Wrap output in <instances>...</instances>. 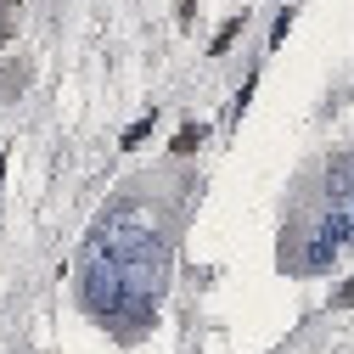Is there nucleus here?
Segmentation results:
<instances>
[{
    "mask_svg": "<svg viewBox=\"0 0 354 354\" xmlns=\"http://www.w3.org/2000/svg\"><path fill=\"white\" fill-rule=\"evenodd\" d=\"M242 23H248V17H231V23H225V28H219V34H214V46H208V51H214V57H219V51H225V46H231V39H236V34H242Z\"/></svg>",
    "mask_w": 354,
    "mask_h": 354,
    "instance_id": "7ed1b4c3",
    "label": "nucleus"
},
{
    "mask_svg": "<svg viewBox=\"0 0 354 354\" xmlns=\"http://www.w3.org/2000/svg\"><path fill=\"white\" fill-rule=\"evenodd\" d=\"M197 147H203V124H186L180 136H174V152L186 158V152H197Z\"/></svg>",
    "mask_w": 354,
    "mask_h": 354,
    "instance_id": "f03ea898",
    "label": "nucleus"
},
{
    "mask_svg": "<svg viewBox=\"0 0 354 354\" xmlns=\"http://www.w3.org/2000/svg\"><path fill=\"white\" fill-rule=\"evenodd\" d=\"M152 118H158V113H147V118H136V124L124 129V152H136V147H141V141L152 136Z\"/></svg>",
    "mask_w": 354,
    "mask_h": 354,
    "instance_id": "f257e3e1",
    "label": "nucleus"
},
{
    "mask_svg": "<svg viewBox=\"0 0 354 354\" xmlns=\"http://www.w3.org/2000/svg\"><path fill=\"white\" fill-rule=\"evenodd\" d=\"M287 28H292V6L276 17V28H270V46H281V39H287Z\"/></svg>",
    "mask_w": 354,
    "mask_h": 354,
    "instance_id": "20e7f679",
    "label": "nucleus"
},
{
    "mask_svg": "<svg viewBox=\"0 0 354 354\" xmlns=\"http://www.w3.org/2000/svg\"><path fill=\"white\" fill-rule=\"evenodd\" d=\"M332 304H354V276H348V281H343V292H337V298H332Z\"/></svg>",
    "mask_w": 354,
    "mask_h": 354,
    "instance_id": "39448f33",
    "label": "nucleus"
}]
</instances>
